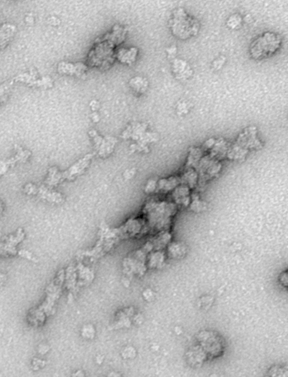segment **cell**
<instances>
[{
    "mask_svg": "<svg viewBox=\"0 0 288 377\" xmlns=\"http://www.w3.org/2000/svg\"><path fill=\"white\" fill-rule=\"evenodd\" d=\"M65 270L61 269L57 273L56 277L47 286L46 297L41 306L31 309L27 315V320L35 326H43L48 316L55 312L57 301L61 296L62 288L64 283Z\"/></svg>",
    "mask_w": 288,
    "mask_h": 377,
    "instance_id": "obj_1",
    "label": "cell"
},
{
    "mask_svg": "<svg viewBox=\"0 0 288 377\" xmlns=\"http://www.w3.org/2000/svg\"><path fill=\"white\" fill-rule=\"evenodd\" d=\"M177 205L167 201H151L145 207L146 228L167 230L171 222V218L176 212Z\"/></svg>",
    "mask_w": 288,
    "mask_h": 377,
    "instance_id": "obj_2",
    "label": "cell"
},
{
    "mask_svg": "<svg viewBox=\"0 0 288 377\" xmlns=\"http://www.w3.org/2000/svg\"><path fill=\"white\" fill-rule=\"evenodd\" d=\"M122 238L118 229H111L105 222H102L100 226L99 240L92 250H83L77 253V260L81 261L83 258H89L91 262H95L105 254L109 253V250L114 246L117 240Z\"/></svg>",
    "mask_w": 288,
    "mask_h": 377,
    "instance_id": "obj_3",
    "label": "cell"
},
{
    "mask_svg": "<svg viewBox=\"0 0 288 377\" xmlns=\"http://www.w3.org/2000/svg\"><path fill=\"white\" fill-rule=\"evenodd\" d=\"M169 27L175 37L184 40L198 35L200 25L195 18L189 15L184 9L179 8L173 12Z\"/></svg>",
    "mask_w": 288,
    "mask_h": 377,
    "instance_id": "obj_4",
    "label": "cell"
},
{
    "mask_svg": "<svg viewBox=\"0 0 288 377\" xmlns=\"http://www.w3.org/2000/svg\"><path fill=\"white\" fill-rule=\"evenodd\" d=\"M148 125L146 122H135L130 124L121 134L122 139H132L135 144L130 146L133 152H149V144L158 140L157 134L147 131Z\"/></svg>",
    "mask_w": 288,
    "mask_h": 377,
    "instance_id": "obj_5",
    "label": "cell"
},
{
    "mask_svg": "<svg viewBox=\"0 0 288 377\" xmlns=\"http://www.w3.org/2000/svg\"><path fill=\"white\" fill-rule=\"evenodd\" d=\"M115 47L107 40L98 38L95 40L92 50L87 57V64L89 67H96L102 70H106L113 64L115 58Z\"/></svg>",
    "mask_w": 288,
    "mask_h": 377,
    "instance_id": "obj_6",
    "label": "cell"
},
{
    "mask_svg": "<svg viewBox=\"0 0 288 377\" xmlns=\"http://www.w3.org/2000/svg\"><path fill=\"white\" fill-rule=\"evenodd\" d=\"M281 45L280 35L274 32H265L253 40L250 44V54L255 60H263L274 55Z\"/></svg>",
    "mask_w": 288,
    "mask_h": 377,
    "instance_id": "obj_7",
    "label": "cell"
},
{
    "mask_svg": "<svg viewBox=\"0 0 288 377\" xmlns=\"http://www.w3.org/2000/svg\"><path fill=\"white\" fill-rule=\"evenodd\" d=\"M197 344L201 347L208 359H216L222 356L226 349V343L218 332L211 330H203L196 335Z\"/></svg>",
    "mask_w": 288,
    "mask_h": 377,
    "instance_id": "obj_8",
    "label": "cell"
},
{
    "mask_svg": "<svg viewBox=\"0 0 288 377\" xmlns=\"http://www.w3.org/2000/svg\"><path fill=\"white\" fill-rule=\"evenodd\" d=\"M13 81L25 83L30 87H37V88L50 89L54 86V81L51 77L49 76L41 77L35 68H31L28 72L20 73L14 78Z\"/></svg>",
    "mask_w": 288,
    "mask_h": 377,
    "instance_id": "obj_9",
    "label": "cell"
},
{
    "mask_svg": "<svg viewBox=\"0 0 288 377\" xmlns=\"http://www.w3.org/2000/svg\"><path fill=\"white\" fill-rule=\"evenodd\" d=\"M89 135L93 140L96 153L98 156L107 158L114 151L115 146L117 143V139L114 137L101 136L95 129L89 132Z\"/></svg>",
    "mask_w": 288,
    "mask_h": 377,
    "instance_id": "obj_10",
    "label": "cell"
},
{
    "mask_svg": "<svg viewBox=\"0 0 288 377\" xmlns=\"http://www.w3.org/2000/svg\"><path fill=\"white\" fill-rule=\"evenodd\" d=\"M235 144L246 151L251 149H260L262 148V143L258 139L256 127H249L238 135Z\"/></svg>",
    "mask_w": 288,
    "mask_h": 377,
    "instance_id": "obj_11",
    "label": "cell"
},
{
    "mask_svg": "<svg viewBox=\"0 0 288 377\" xmlns=\"http://www.w3.org/2000/svg\"><path fill=\"white\" fill-rule=\"evenodd\" d=\"M26 234L22 228H19L16 234L9 235L6 240L0 243V256H15L18 253L17 245L23 241Z\"/></svg>",
    "mask_w": 288,
    "mask_h": 377,
    "instance_id": "obj_12",
    "label": "cell"
},
{
    "mask_svg": "<svg viewBox=\"0 0 288 377\" xmlns=\"http://www.w3.org/2000/svg\"><path fill=\"white\" fill-rule=\"evenodd\" d=\"M94 157L93 154H87L83 158L77 160L74 164H72L69 169L64 172H62V177L64 181H73L76 179L77 177L84 174L87 168L89 167L92 159Z\"/></svg>",
    "mask_w": 288,
    "mask_h": 377,
    "instance_id": "obj_13",
    "label": "cell"
},
{
    "mask_svg": "<svg viewBox=\"0 0 288 377\" xmlns=\"http://www.w3.org/2000/svg\"><path fill=\"white\" fill-rule=\"evenodd\" d=\"M185 360L189 366L199 368L208 360V357L199 344H194L187 349Z\"/></svg>",
    "mask_w": 288,
    "mask_h": 377,
    "instance_id": "obj_14",
    "label": "cell"
},
{
    "mask_svg": "<svg viewBox=\"0 0 288 377\" xmlns=\"http://www.w3.org/2000/svg\"><path fill=\"white\" fill-rule=\"evenodd\" d=\"M89 67L82 63H67L61 62L58 65V72L60 74L65 75L76 76L79 78H83L87 74Z\"/></svg>",
    "mask_w": 288,
    "mask_h": 377,
    "instance_id": "obj_15",
    "label": "cell"
},
{
    "mask_svg": "<svg viewBox=\"0 0 288 377\" xmlns=\"http://www.w3.org/2000/svg\"><path fill=\"white\" fill-rule=\"evenodd\" d=\"M172 71L175 78L179 80H187L191 78L194 70L187 61L174 58L172 62Z\"/></svg>",
    "mask_w": 288,
    "mask_h": 377,
    "instance_id": "obj_16",
    "label": "cell"
},
{
    "mask_svg": "<svg viewBox=\"0 0 288 377\" xmlns=\"http://www.w3.org/2000/svg\"><path fill=\"white\" fill-rule=\"evenodd\" d=\"M39 198L51 203H62L64 202V197L60 192L54 191L53 188L48 187L45 185L36 187V194Z\"/></svg>",
    "mask_w": 288,
    "mask_h": 377,
    "instance_id": "obj_17",
    "label": "cell"
},
{
    "mask_svg": "<svg viewBox=\"0 0 288 377\" xmlns=\"http://www.w3.org/2000/svg\"><path fill=\"white\" fill-rule=\"evenodd\" d=\"M76 270V288L79 291L80 287L89 285L94 279V272L90 268H87L80 261H78V264L75 266Z\"/></svg>",
    "mask_w": 288,
    "mask_h": 377,
    "instance_id": "obj_18",
    "label": "cell"
},
{
    "mask_svg": "<svg viewBox=\"0 0 288 377\" xmlns=\"http://www.w3.org/2000/svg\"><path fill=\"white\" fill-rule=\"evenodd\" d=\"M127 36V29L122 25H116L112 27L110 32L105 34L103 36H101L102 39L111 43L112 45L117 48V46L121 45Z\"/></svg>",
    "mask_w": 288,
    "mask_h": 377,
    "instance_id": "obj_19",
    "label": "cell"
},
{
    "mask_svg": "<svg viewBox=\"0 0 288 377\" xmlns=\"http://www.w3.org/2000/svg\"><path fill=\"white\" fill-rule=\"evenodd\" d=\"M138 53L139 50L135 47L117 48V50H115V58L122 64L131 65L137 59Z\"/></svg>",
    "mask_w": 288,
    "mask_h": 377,
    "instance_id": "obj_20",
    "label": "cell"
},
{
    "mask_svg": "<svg viewBox=\"0 0 288 377\" xmlns=\"http://www.w3.org/2000/svg\"><path fill=\"white\" fill-rule=\"evenodd\" d=\"M135 316L134 308L122 309L117 311L115 316L114 327L115 328H127L130 327L132 324L133 317Z\"/></svg>",
    "mask_w": 288,
    "mask_h": 377,
    "instance_id": "obj_21",
    "label": "cell"
},
{
    "mask_svg": "<svg viewBox=\"0 0 288 377\" xmlns=\"http://www.w3.org/2000/svg\"><path fill=\"white\" fill-rule=\"evenodd\" d=\"M173 198L176 205L188 206L191 202L190 188L184 184H180L173 191Z\"/></svg>",
    "mask_w": 288,
    "mask_h": 377,
    "instance_id": "obj_22",
    "label": "cell"
},
{
    "mask_svg": "<svg viewBox=\"0 0 288 377\" xmlns=\"http://www.w3.org/2000/svg\"><path fill=\"white\" fill-rule=\"evenodd\" d=\"M16 26L11 23L0 25V51L9 45L16 35Z\"/></svg>",
    "mask_w": 288,
    "mask_h": 377,
    "instance_id": "obj_23",
    "label": "cell"
},
{
    "mask_svg": "<svg viewBox=\"0 0 288 377\" xmlns=\"http://www.w3.org/2000/svg\"><path fill=\"white\" fill-rule=\"evenodd\" d=\"M76 270L74 265H70L67 268L64 277V283L67 289L69 291V296H74L78 292L76 288Z\"/></svg>",
    "mask_w": 288,
    "mask_h": 377,
    "instance_id": "obj_24",
    "label": "cell"
},
{
    "mask_svg": "<svg viewBox=\"0 0 288 377\" xmlns=\"http://www.w3.org/2000/svg\"><path fill=\"white\" fill-rule=\"evenodd\" d=\"M129 85L133 92L138 96H141L146 93L149 87L147 78L142 76H135L130 78Z\"/></svg>",
    "mask_w": 288,
    "mask_h": 377,
    "instance_id": "obj_25",
    "label": "cell"
},
{
    "mask_svg": "<svg viewBox=\"0 0 288 377\" xmlns=\"http://www.w3.org/2000/svg\"><path fill=\"white\" fill-rule=\"evenodd\" d=\"M180 184H181L180 178L177 176L159 179L156 192H164V193L173 192Z\"/></svg>",
    "mask_w": 288,
    "mask_h": 377,
    "instance_id": "obj_26",
    "label": "cell"
},
{
    "mask_svg": "<svg viewBox=\"0 0 288 377\" xmlns=\"http://www.w3.org/2000/svg\"><path fill=\"white\" fill-rule=\"evenodd\" d=\"M179 178L181 184L186 185L190 189L196 187L199 182V174L194 168H185Z\"/></svg>",
    "mask_w": 288,
    "mask_h": 377,
    "instance_id": "obj_27",
    "label": "cell"
},
{
    "mask_svg": "<svg viewBox=\"0 0 288 377\" xmlns=\"http://www.w3.org/2000/svg\"><path fill=\"white\" fill-rule=\"evenodd\" d=\"M62 182H64V180L62 177L61 171L58 167L54 166L49 168L48 176L44 181V185L48 187L53 188V187H57Z\"/></svg>",
    "mask_w": 288,
    "mask_h": 377,
    "instance_id": "obj_28",
    "label": "cell"
},
{
    "mask_svg": "<svg viewBox=\"0 0 288 377\" xmlns=\"http://www.w3.org/2000/svg\"><path fill=\"white\" fill-rule=\"evenodd\" d=\"M186 253V246L180 242H173L168 245L167 254L172 258H180Z\"/></svg>",
    "mask_w": 288,
    "mask_h": 377,
    "instance_id": "obj_29",
    "label": "cell"
},
{
    "mask_svg": "<svg viewBox=\"0 0 288 377\" xmlns=\"http://www.w3.org/2000/svg\"><path fill=\"white\" fill-rule=\"evenodd\" d=\"M166 258V254L161 252V250H156L151 253V256L148 258V266L151 268H158L160 266L162 265Z\"/></svg>",
    "mask_w": 288,
    "mask_h": 377,
    "instance_id": "obj_30",
    "label": "cell"
},
{
    "mask_svg": "<svg viewBox=\"0 0 288 377\" xmlns=\"http://www.w3.org/2000/svg\"><path fill=\"white\" fill-rule=\"evenodd\" d=\"M13 83V80H9L0 85V105L5 103L8 100Z\"/></svg>",
    "mask_w": 288,
    "mask_h": 377,
    "instance_id": "obj_31",
    "label": "cell"
},
{
    "mask_svg": "<svg viewBox=\"0 0 288 377\" xmlns=\"http://www.w3.org/2000/svg\"><path fill=\"white\" fill-rule=\"evenodd\" d=\"M18 157L16 156V154L13 157H11V159H6V160H0V178L3 177L4 175L6 174V172H8V170L11 167L16 165V164L20 163V159H17Z\"/></svg>",
    "mask_w": 288,
    "mask_h": 377,
    "instance_id": "obj_32",
    "label": "cell"
},
{
    "mask_svg": "<svg viewBox=\"0 0 288 377\" xmlns=\"http://www.w3.org/2000/svg\"><path fill=\"white\" fill-rule=\"evenodd\" d=\"M265 377H288L287 369L281 365H273L268 370L267 374Z\"/></svg>",
    "mask_w": 288,
    "mask_h": 377,
    "instance_id": "obj_33",
    "label": "cell"
},
{
    "mask_svg": "<svg viewBox=\"0 0 288 377\" xmlns=\"http://www.w3.org/2000/svg\"><path fill=\"white\" fill-rule=\"evenodd\" d=\"M242 22L243 21H242V15L236 13V14L231 15L227 19V26L231 30H237V29H239L241 27Z\"/></svg>",
    "mask_w": 288,
    "mask_h": 377,
    "instance_id": "obj_34",
    "label": "cell"
},
{
    "mask_svg": "<svg viewBox=\"0 0 288 377\" xmlns=\"http://www.w3.org/2000/svg\"><path fill=\"white\" fill-rule=\"evenodd\" d=\"M190 109H191V104L189 103V101H179V103L176 106L177 114L179 116H184V115L189 113Z\"/></svg>",
    "mask_w": 288,
    "mask_h": 377,
    "instance_id": "obj_35",
    "label": "cell"
},
{
    "mask_svg": "<svg viewBox=\"0 0 288 377\" xmlns=\"http://www.w3.org/2000/svg\"><path fill=\"white\" fill-rule=\"evenodd\" d=\"M81 335L84 339H94L95 335H96V329L94 326L92 324H87L83 326L81 328Z\"/></svg>",
    "mask_w": 288,
    "mask_h": 377,
    "instance_id": "obj_36",
    "label": "cell"
},
{
    "mask_svg": "<svg viewBox=\"0 0 288 377\" xmlns=\"http://www.w3.org/2000/svg\"><path fill=\"white\" fill-rule=\"evenodd\" d=\"M189 205H190L192 210L196 211V212H200L205 207V203L199 199V196L197 194L193 196V199H192V202L189 203Z\"/></svg>",
    "mask_w": 288,
    "mask_h": 377,
    "instance_id": "obj_37",
    "label": "cell"
},
{
    "mask_svg": "<svg viewBox=\"0 0 288 377\" xmlns=\"http://www.w3.org/2000/svg\"><path fill=\"white\" fill-rule=\"evenodd\" d=\"M214 303V298L211 296H202L199 300V306L204 310H208Z\"/></svg>",
    "mask_w": 288,
    "mask_h": 377,
    "instance_id": "obj_38",
    "label": "cell"
},
{
    "mask_svg": "<svg viewBox=\"0 0 288 377\" xmlns=\"http://www.w3.org/2000/svg\"><path fill=\"white\" fill-rule=\"evenodd\" d=\"M157 182H158V179H156V178H151L147 181L146 187H145V192L146 194H152L154 192H156Z\"/></svg>",
    "mask_w": 288,
    "mask_h": 377,
    "instance_id": "obj_39",
    "label": "cell"
},
{
    "mask_svg": "<svg viewBox=\"0 0 288 377\" xmlns=\"http://www.w3.org/2000/svg\"><path fill=\"white\" fill-rule=\"evenodd\" d=\"M122 356L124 359H134L136 356V350L134 347H126L122 351Z\"/></svg>",
    "mask_w": 288,
    "mask_h": 377,
    "instance_id": "obj_40",
    "label": "cell"
},
{
    "mask_svg": "<svg viewBox=\"0 0 288 377\" xmlns=\"http://www.w3.org/2000/svg\"><path fill=\"white\" fill-rule=\"evenodd\" d=\"M227 58L224 56H220L219 58H217V59H215L212 62V69L215 71H218L224 66L226 63Z\"/></svg>",
    "mask_w": 288,
    "mask_h": 377,
    "instance_id": "obj_41",
    "label": "cell"
},
{
    "mask_svg": "<svg viewBox=\"0 0 288 377\" xmlns=\"http://www.w3.org/2000/svg\"><path fill=\"white\" fill-rule=\"evenodd\" d=\"M167 55H168V58L174 60L175 57H176L177 53H178V48L176 46L172 45L169 48L166 49Z\"/></svg>",
    "mask_w": 288,
    "mask_h": 377,
    "instance_id": "obj_42",
    "label": "cell"
},
{
    "mask_svg": "<svg viewBox=\"0 0 288 377\" xmlns=\"http://www.w3.org/2000/svg\"><path fill=\"white\" fill-rule=\"evenodd\" d=\"M36 185L32 184V183H28L26 184L24 187V192L26 194L28 195H35L36 194Z\"/></svg>",
    "mask_w": 288,
    "mask_h": 377,
    "instance_id": "obj_43",
    "label": "cell"
},
{
    "mask_svg": "<svg viewBox=\"0 0 288 377\" xmlns=\"http://www.w3.org/2000/svg\"><path fill=\"white\" fill-rule=\"evenodd\" d=\"M18 253L19 255L22 258L28 259V260L33 261V262H37V259L31 253H29L28 250H21L18 252Z\"/></svg>",
    "mask_w": 288,
    "mask_h": 377,
    "instance_id": "obj_44",
    "label": "cell"
},
{
    "mask_svg": "<svg viewBox=\"0 0 288 377\" xmlns=\"http://www.w3.org/2000/svg\"><path fill=\"white\" fill-rule=\"evenodd\" d=\"M143 297L147 301H151L155 297V293L151 290V288H146V290L143 292Z\"/></svg>",
    "mask_w": 288,
    "mask_h": 377,
    "instance_id": "obj_45",
    "label": "cell"
},
{
    "mask_svg": "<svg viewBox=\"0 0 288 377\" xmlns=\"http://www.w3.org/2000/svg\"><path fill=\"white\" fill-rule=\"evenodd\" d=\"M135 173H136V169L131 168V169L125 171V173H124V177L126 180L132 179L133 177H135Z\"/></svg>",
    "mask_w": 288,
    "mask_h": 377,
    "instance_id": "obj_46",
    "label": "cell"
},
{
    "mask_svg": "<svg viewBox=\"0 0 288 377\" xmlns=\"http://www.w3.org/2000/svg\"><path fill=\"white\" fill-rule=\"evenodd\" d=\"M279 281H280V284L284 286L285 288L287 287V274H286V271L283 272L282 273H280Z\"/></svg>",
    "mask_w": 288,
    "mask_h": 377,
    "instance_id": "obj_47",
    "label": "cell"
},
{
    "mask_svg": "<svg viewBox=\"0 0 288 377\" xmlns=\"http://www.w3.org/2000/svg\"><path fill=\"white\" fill-rule=\"evenodd\" d=\"M90 107L92 109V111H96L100 108V102L99 101H96V100H92L90 102Z\"/></svg>",
    "mask_w": 288,
    "mask_h": 377,
    "instance_id": "obj_48",
    "label": "cell"
},
{
    "mask_svg": "<svg viewBox=\"0 0 288 377\" xmlns=\"http://www.w3.org/2000/svg\"><path fill=\"white\" fill-rule=\"evenodd\" d=\"M91 118L92 119V121L94 122H98L100 121V116L97 113V111H94L93 113L91 115Z\"/></svg>",
    "mask_w": 288,
    "mask_h": 377,
    "instance_id": "obj_49",
    "label": "cell"
},
{
    "mask_svg": "<svg viewBox=\"0 0 288 377\" xmlns=\"http://www.w3.org/2000/svg\"><path fill=\"white\" fill-rule=\"evenodd\" d=\"M73 377H86V376H85L84 372L82 371V370H80V369H79V370H77L76 372H74V374H73Z\"/></svg>",
    "mask_w": 288,
    "mask_h": 377,
    "instance_id": "obj_50",
    "label": "cell"
},
{
    "mask_svg": "<svg viewBox=\"0 0 288 377\" xmlns=\"http://www.w3.org/2000/svg\"><path fill=\"white\" fill-rule=\"evenodd\" d=\"M26 21L28 25H31V24H33L34 23V18L32 15H29V16H27L26 19Z\"/></svg>",
    "mask_w": 288,
    "mask_h": 377,
    "instance_id": "obj_51",
    "label": "cell"
},
{
    "mask_svg": "<svg viewBox=\"0 0 288 377\" xmlns=\"http://www.w3.org/2000/svg\"><path fill=\"white\" fill-rule=\"evenodd\" d=\"M242 21H244V22H248L250 23L252 22L253 19L252 16L250 15H247L246 16H245L244 18H242Z\"/></svg>",
    "mask_w": 288,
    "mask_h": 377,
    "instance_id": "obj_52",
    "label": "cell"
},
{
    "mask_svg": "<svg viewBox=\"0 0 288 377\" xmlns=\"http://www.w3.org/2000/svg\"><path fill=\"white\" fill-rule=\"evenodd\" d=\"M6 278H7L6 274H5V273H0V284H2L6 280Z\"/></svg>",
    "mask_w": 288,
    "mask_h": 377,
    "instance_id": "obj_53",
    "label": "cell"
},
{
    "mask_svg": "<svg viewBox=\"0 0 288 377\" xmlns=\"http://www.w3.org/2000/svg\"><path fill=\"white\" fill-rule=\"evenodd\" d=\"M107 377H121V375H120L118 373H117V372H111L108 375H107Z\"/></svg>",
    "mask_w": 288,
    "mask_h": 377,
    "instance_id": "obj_54",
    "label": "cell"
},
{
    "mask_svg": "<svg viewBox=\"0 0 288 377\" xmlns=\"http://www.w3.org/2000/svg\"><path fill=\"white\" fill-rule=\"evenodd\" d=\"M49 20H53V22L49 23V24L52 25H57L56 21H59V19L54 17L52 18V19H49Z\"/></svg>",
    "mask_w": 288,
    "mask_h": 377,
    "instance_id": "obj_55",
    "label": "cell"
},
{
    "mask_svg": "<svg viewBox=\"0 0 288 377\" xmlns=\"http://www.w3.org/2000/svg\"><path fill=\"white\" fill-rule=\"evenodd\" d=\"M4 208H5V205H4L3 202H0V214H2Z\"/></svg>",
    "mask_w": 288,
    "mask_h": 377,
    "instance_id": "obj_56",
    "label": "cell"
}]
</instances>
